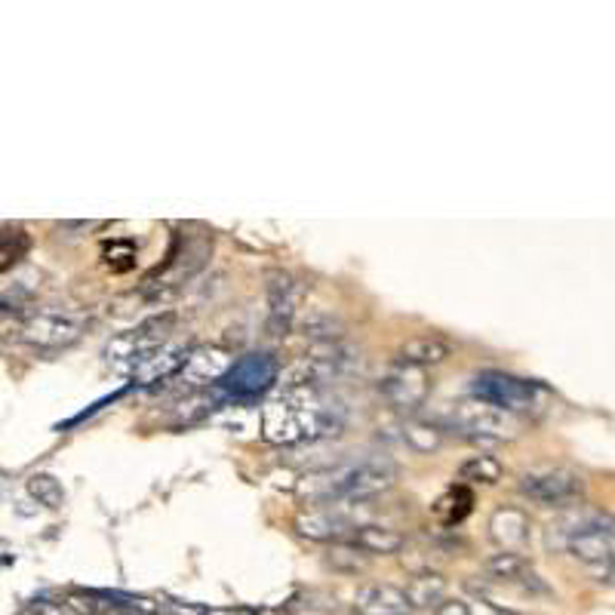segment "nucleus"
<instances>
[{"label": "nucleus", "instance_id": "4be33fe9", "mask_svg": "<svg viewBox=\"0 0 615 615\" xmlns=\"http://www.w3.org/2000/svg\"><path fill=\"white\" fill-rule=\"evenodd\" d=\"M458 481L465 486H493L501 481V462L493 455H471L458 468Z\"/></svg>", "mask_w": 615, "mask_h": 615}, {"label": "nucleus", "instance_id": "a211bd4d", "mask_svg": "<svg viewBox=\"0 0 615 615\" xmlns=\"http://www.w3.org/2000/svg\"><path fill=\"white\" fill-rule=\"evenodd\" d=\"M352 542L357 544V548H364L369 557H391V554H397V551H403L407 539H403L397 529L364 524V527L354 529Z\"/></svg>", "mask_w": 615, "mask_h": 615}, {"label": "nucleus", "instance_id": "f257e3e1", "mask_svg": "<svg viewBox=\"0 0 615 615\" xmlns=\"http://www.w3.org/2000/svg\"><path fill=\"white\" fill-rule=\"evenodd\" d=\"M397 477H400V468L388 455H367V458H352L342 465L311 471L295 484V496L302 505L367 501V498L388 493L397 484Z\"/></svg>", "mask_w": 615, "mask_h": 615}, {"label": "nucleus", "instance_id": "b1692460", "mask_svg": "<svg viewBox=\"0 0 615 615\" xmlns=\"http://www.w3.org/2000/svg\"><path fill=\"white\" fill-rule=\"evenodd\" d=\"M403 443L416 453H434L443 443V431L434 422H407L403 425Z\"/></svg>", "mask_w": 615, "mask_h": 615}, {"label": "nucleus", "instance_id": "7ed1b4c3", "mask_svg": "<svg viewBox=\"0 0 615 615\" xmlns=\"http://www.w3.org/2000/svg\"><path fill=\"white\" fill-rule=\"evenodd\" d=\"M551 548H567L575 560L594 567L615 563V517L613 514H575L551 527Z\"/></svg>", "mask_w": 615, "mask_h": 615}, {"label": "nucleus", "instance_id": "f03ea898", "mask_svg": "<svg viewBox=\"0 0 615 615\" xmlns=\"http://www.w3.org/2000/svg\"><path fill=\"white\" fill-rule=\"evenodd\" d=\"M345 428V410L326 400L323 388H283L262 412V434L271 443L333 438Z\"/></svg>", "mask_w": 615, "mask_h": 615}, {"label": "nucleus", "instance_id": "f8f14e48", "mask_svg": "<svg viewBox=\"0 0 615 615\" xmlns=\"http://www.w3.org/2000/svg\"><path fill=\"white\" fill-rule=\"evenodd\" d=\"M381 400L397 412H416L428 397V376L425 369L407 367V364H395L388 373H381L379 379Z\"/></svg>", "mask_w": 615, "mask_h": 615}, {"label": "nucleus", "instance_id": "a878e982", "mask_svg": "<svg viewBox=\"0 0 615 615\" xmlns=\"http://www.w3.org/2000/svg\"><path fill=\"white\" fill-rule=\"evenodd\" d=\"M330 563L342 572H357L364 570L369 563V554L364 548H357V544L348 539V542H336L333 544V551H330Z\"/></svg>", "mask_w": 615, "mask_h": 615}, {"label": "nucleus", "instance_id": "c756f323", "mask_svg": "<svg viewBox=\"0 0 615 615\" xmlns=\"http://www.w3.org/2000/svg\"><path fill=\"white\" fill-rule=\"evenodd\" d=\"M591 575H594V582H601V585H606V587H615V563H606V567H594V570H591Z\"/></svg>", "mask_w": 615, "mask_h": 615}, {"label": "nucleus", "instance_id": "2eb2a0df", "mask_svg": "<svg viewBox=\"0 0 615 615\" xmlns=\"http://www.w3.org/2000/svg\"><path fill=\"white\" fill-rule=\"evenodd\" d=\"M188 348H182V345H163L161 352H154L148 360H142L139 367L132 369V379L139 385L176 379L179 373L185 369V364H188Z\"/></svg>", "mask_w": 615, "mask_h": 615}, {"label": "nucleus", "instance_id": "423d86ee", "mask_svg": "<svg viewBox=\"0 0 615 615\" xmlns=\"http://www.w3.org/2000/svg\"><path fill=\"white\" fill-rule=\"evenodd\" d=\"M173 326H176V311H163V314H154V317L139 323L130 333H120V336L111 338L108 348H105L108 364L136 369L142 360H148L151 354L161 352L163 345H170Z\"/></svg>", "mask_w": 615, "mask_h": 615}, {"label": "nucleus", "instance_id": "7c9ffc66", "mask_svg": "<svg viewBox=\"0 0 615 615\" xmlns=\"http://www.w3.org/2000/svg\"><path fill=\"white\" fill-rule=\"evenodd\" d=\"M496 615H514V613H496Z\"/></svg>", "mask_w": 615, "mask_h": 615}, {"label": "nucleus", "instance_id": "9d476101", "mask_svg": "<svg viewBox=\"0 0 615 615\" xmlns=\"http://www.w3.org/2000/svg\"><path fill=\"white\" fill-rule=\"evenodd\" d=\"M280 364L274 354H247L235 364V369L222 381V395L235 403H252L278 381Z\"/></svg>", "mask_w": 615, "mask_h": 615}, {"label": "nucleus", "instance_id": "1a4fd4ad", "mask_svg": "<svg viewBox=\"0 0 615 615\" xmlns=\"http://www.w3.org/2000/svg\"><path fill=\"white\" fill-rule=\"evenodd\" d=\"M357 505L364 501H338V505H317L295 517V532L308 542H348L357 524Z\"/></svg>", "mask_w": 615, "mask_h": 615}, {"label": "nucleus", "instance_id": "6e6552de", "mask_svg": "<svg viewBox=\"0 0 615 615\" xmlns=\"http://www.w3.org/2000/svg\"><path fill=\"white\" fill-rule=\"evenodd\" d=\"M87 326V317L80 311H68V308H41L25 317L19 326L22 342L37 348V352H60L74 345Z\"/></svg>", "mask_w": 615, "mask_h": 615}, {"label": "nucleus", "instance_id": "4468645a", "mask_svg": "<svg viewBox=\"0 0 615 615\" xmlns=\"http://www.w3.org/2000/svg\"><path fill=\"white\" fill-rule=\"evenodd\" d=\"M354 613L357 615H410L412 606L403 594V587L373 582L364 585L354 597Z\"/></svg>", "mask_w": 615, "mask_h": 615}, {"label": "nucleus", "instance_id": "9b49d317", "mask_svg": "<svg viewBox=\"0 0 615 615\" xmlns=\"http://www.w3.org/2000/svg\"><path fill=\"white\" fill-rule=\"evenodd\" d=\"M265 299H268V330L274 336H287L293 321L299 317L302 299H305L302 280L278 268L265 278Z\"/></svg>", "mask_w": 615, "mask_h": 615}, {"label": "nucleus", "instance_id": "bb28decb", "mask_svg": "<svg viewBox=\"0 0 615 615\" xmlns=\"http://www.w3.org/2000/svg\"><path fill=\"white\" fill-rule=\"evenodd\" d=\"M19 615H77L74 609H68L65 603H34V606H29V609H22Z\"/></svg>", "mask_w": 615, "mask_h": 615}, {"label": "nucleus", "instance_id": "20e7f679", "mask_svg": "<svg viewBox=\"0 0 615 615\" xmlns=\"http://www.w3.org/2000/svg\"><path fill=\"white\" fill-rule=\"evenodd\" d=\"M434 425L443 431H458L468 438H489V440H514L520 434V422L508 412L489 407L484 400L471 397L458 403H446L443 410L434 412Z\"/></svg>", "mask_w": 615, "mask_h": 615}, {"label": "nucleus", "instance_id": "393cba45", "mask_svg": "<svg viewBox=\"0 0 615 615\" xmlns=\"http://www.w3.org/2000/svg\"><path fill=\"white\" fill-rule=\"evenodd\" d=\"M31 249V237L22 231V228H13L7 225L3 228V237H0V259H3V271H10L15 262H22L29 256Z\"/></svg>", "mask_w": 615, "mask_h": 615}, {"label": "nucleus", "instance_id": "39448f33", "mask_svg": "<svg viewBox=\"0 0 615 615\" xmlns=\"http://www.w3.org/2000/svg\"><path fill=\"white\" fill-rule=\"evenodd\" d=\"M471 395L477 400H484L496 410L508 412V416H520V412H542L544 388L539 381L520 379L511 373H501V369H484L471 379Z\"/></svg>", "mask_w": 615, "mask_h": 615}, {"label": "nucleus", "instance_id": "dca6fc26", "mask_svg": "<svg viewBox=\"0 0 615 615\" xmlns=\"http://www.w3.org/2000/svg\"><path fill=\"white\" fill-rule=\"evenodd\" d=\"M450 354H453V345H450L446 338L438 336V333H425V336L407 338V342L397 348V364H407V367L416 369L438 367Z\"/></svg>", "mask_w": 615, "mask_h": 615}, {"label": "nucleus", "instance_id": "ddd939ff", "mask_svg": "<svg viewBox=\"0 0 615 615\" xmlns=\"http://www.w3.org/2000/svg\"><path fill=\"white\" fill-rule=\"evenodd\" d=\"M235 357L231 352H225L222 345H201V348H191L188 364L179 373L176 379L185 391L191 388H206V385H222L225 376L235 369Z\"/></svg>", "mask_w": 615, "mask_h": 615}, {"label": "nucleus", "instance_id": "6ab92c4d", "mask_svg": "<svg viewBox=\"0 0 615 615\" xmlns=\"http://www.w3.org/2000/svg\"><path fill=\"white\" fill-rule=\"evenodd\" d=\"M407 601H410L412 609H431V606H440L446 603V579L438 575V572H422V575H412L407 587H403Z\"/></svg>", "mask_w": 615, "mask_h": 615}, {"label": "nucleus", "instance_id": "aec40b11", "mask_svg": "<svg viewBox=\"0 0 615 615\" xmlns=\"http://www.w3.org/2000/svg\"><path fill=\"white\" fill-rule=\"evenodd\" d=\"M471 505H474V493H471L465 484H458L453 486V489H446V493L431 505V511H434V517H438L443 527H455V524H462V520L468 517Z\"/></svg>", "mask_w": 615, "mask_h": 615}, {"label": "nucleus", "instance_id": "0eeeda50", "mask_svg": "<svg viewBox=\"0 0 615 615\" xmlns=\"http://www.w3.org/2000/svg\"><path fill=\"white\" fill-rule=\"evenodd\" d=\"M585 477L563 465H542L520 477V493L544 508H572L585 498Z\"/></svg>", "mask_w": 615, "mask_h": 615}, {"label": "nucleus", "instance_id": "cd10ccee", "mask_svg": "<svg viewBox=\"0 0 615 615\" xmlns=\"http://www.w3.org/2000/svg\"><path fill=\"white\" fill-rule=\"evenodd\" d=\"M176 615H252L247 609H204V606H170Z\"/></svg>", "mask_w": 615, "mask_h": 615}, {"label": "nucleus", "instance_id": "c85d7f7f", "mask_svg": "<svg viewBox=\"0 0 615 615\" xmlns=\"http://www.w3.org/2000/svg\"><path fill=\"white\" fill-rule=\"evenodd\" d=\"M434 615H474V606L468 601H446L440 603Z\"/></svg>", "mask_w": 615, "mask_h": 615}, {"label": "nucleus", "instance_id": "412c9836", "mask_svg": "<svg viewBox=\"0 0 615 615\" xmlns=\"http://www.w3.org/2000/svg\"><path fill=\"white\" fill-rule=\"evenodd\" d=\"M486 575H493L498 582H529L536 579L529 560L520 551H501L486 560Z\"/></svg>", "mask_w": 615, "mask_h": 615}, {"label": "nucleus", "instance_id": "f3484780", "mask_svg": "<svg viewBox=\"0 0 615 615\" xmlns=\"http://www.w3.org/2000/svg\"><path fill=\"white\" fill-rule=\"evenodd\" d=\"M489 536L501 551H517L529 539V517L517 508H498L489 517Z\"/></svg>", "mask_w": 615, "mask_h": 615}, {"label": "nucleus", "instance_id": "5701e85b", "mask_svg": "<svg viewBox=\"0 0 615 615\" xmlns=\"http://www.w3.org/2000/svg\"><path fill=\"white\" fill-rule=\"evenodd\" d=\"M29 496L46 508V511H60L65 505V489L62 484L53 477V474H31L29 477Z\"/></svg>", "mask_w": 615, "mask_h": 615}]
</instances>
